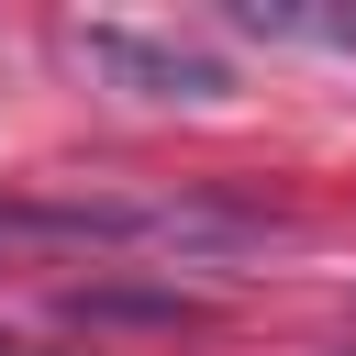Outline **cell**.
<instances>
[{"instance_id":"obj_1","label":"cell","mask_w":356,"mask_h":356,"mask_svg":"<svg viewBox=\"0 0 356 356\" xmlns=\"http://www.w3.org/2000/svg\"><path fill=\"white\" fill-rule=\"evenodd\" d=\"M67 56H78L100 89H122V100H222V89H234L222 56H200V44H178V33H122V22H78Z\"/></svg>"},{"instance_id":"obj_2","label":"cell","mask_w":356,"mask_h":356,"mask_svg":"<svg viewBox=\"0 0 356 356\" xmlns=\"http://www.w3.org/2000/svg\"><path fill=\"white\" fill-rule=\"evenodd\" d=\"M245 33H289V44H356V11H278V0H234Z\"/></svg>"}]
</instances>
